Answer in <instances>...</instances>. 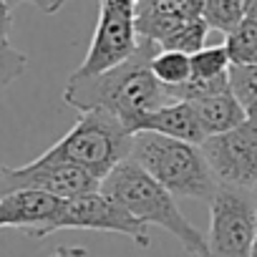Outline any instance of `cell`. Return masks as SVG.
<instances>
[{
  "label": "cell",
  "instance_id": "cell-11",
  "mask_svg": "<svg viewBox=\"0 0 257 257\" xmlns=\"http://www.w3.org/2000/svg\"><path fill=\"white\" fill-rule=\"evenodd\" d=\"M204 0H137L139 38L162 43L179 26L202 18Z\"/></svg>",
  "mask_w": 257,
  "mask_h": 257
},
{
  "label": "cell",
  "instance_id": "cell-25",
  "mask_svg": "<svg viewBox=\"0 0 257 257\" xmlns=\"http://www.w3.org/2000/svg\"><path fill=\"white\" fill-rule=\"evenodd\" d=\"M63 3H66V0H51V8H53V13H58Z\"/></svg>",
  "mask_w": 257,
  "mask_h": 257
},
{
  "label": "cell",
  "instance_id": "cell-21",
  "mask_svg": "<svg viewBox=\"0 0 257 257\" xmlns=\"http://www.w3.org/2000/svg\"><path fill=\"white\" fill-rule=\"evenodd\" d=\"M23 3H31V6H36L41 13H46V16H53V8H51V0H6V6L13 11V8H18V6H23Z\"/></svg>",
  "mask_w": 257,
  "mask_h": 257
},
{
  "label": "cell",
  "instance_id": "cell-9",
  "mask_svg": "<svg viewBox=\"0 0 257 257\" xmlns=\"http://www.w3.org/2000/svg\"><path fill=\"white\" fill-rule=\"evenodd\" d=\"M23 189L71 199L101 189V182L76 164H51L33 159L23 167H0V197Z\"/></svg>",
  "mask_w": 257,
  "mask_h": 257
},
{
  "label": "cell",
  "instance_id": "cell-13",
  "mask_svg": "<svg viewBox=\"0 0 257 257\" xmlns=\"http://www.w3.org/2000/svg\"><path fill=\"white\" fill-rule=\"evenodd\" d=\"M189 103L194 106L197 118H199L207 137L229 132V128L247 121V111L242 108V103L237 101V96L229 88L212 93V96H204V98H197V101H189Z\"/></svg>",
  "mask_w": 257,
  "mask_h": 257
},
{
  "label": "cell",
  "instance_id": "cell-14",
  "mask_svg": "<svg viewBox=\"0 0 257 257\" xmlns=\"http://www.w3.org/2000/svg\"><path fill=\"white\" fill-rule=\"evenodd\" d=\"M152 71H154L157 81L167 91L179 88V86H184L192 78V56L182 53V51H164V48H159L154 53V58H152Z\"/></svg>",
  "mask_w": 257,
  "mask_h": 257
},
{
  "label": "cell",
  "instance_id": "cell-16",
  "mask_svg": "<svg viewBox=\"0 0 257 257\" xmlns=\"http://www.w3.org/2000/svg\"><path fill=\"white\" fill-rule=\"evenodd\" d=\"M229 91L247 111V118L257 121V63H232Z\"/></svg>",
  "mask_w": 257,
  "mask_h": 257
},
{
  "label": "cell",
  "instance_id": "cell-6",
  "mask_svg": "<svg viewBox=\"0 0 257 257\" xmlns=\"http://www.w3.org/2000/svg\"><path fill=\"white\" fill-rule=\"evenodd\" d=\"M58 229H96V232H118L134 239L137 247L147 249L152 244L149 224L137 219L123 204H118L106 192H86L71 199H63L56 219L48 227V234Z\"/></svg>",
  "mask_w": 257,
  "mask_h": 257
},
{
  "label": "cell",
  "instance_id": "cell-24",
  "mask_svg": "<svg viewBox=\"0 0 257 257\" xmlns=\"http://www.w3.org/2000/svg\"><path fill=\"white\" fill-rule=\"evenodd\" d=\"M247 16L257 18V0H247Z\"/></svg>",
  "mask_w": 257,
  "mask_h": 257
},
{
  "label": "cell",
  "instance_id": "cell-19",
  "mask_svg": "<svg viewBox=\"0 0 257 257\" xmlns=\"http://www.w3.org/2000/svg\"><path fill=\"white\" fill-rule=\"evenodd\" d=\"M207 31H209L207 21L204 18H194V21L179 26L172 36H167L159 43V48H164V51H182V53H189L192 56V53H197V51L204 48Z\"/></svg>",
  "mask_w": 257,
  "mask_h": 257
},
{
  "label": "cell",
  "instance_id": "cell-22",
  "mask_svg": "<svg viewBox=\"0 0 257 257\" xmlns=\"http://www.w3.org/2000/svg\"><path fill=\"white\" fill-rule=\"evenodd\" d=\"M51 257H86L83 247H58Z\"/></svg>",
  "mask_w": 257,
  "mask_h": 257
},
{
  "label": "cell",
  "instance_id": "cell-10",
  "mask_svg": "<svg viewBox=\"0 0 257 257\" xmlns=\"http://www.w3.org/2000/svg\"><path fill=\"white\" fill-rule=\"evenodd\" d=\"M63 199L46 192H13L0 197V229L13 227L33 239L48 237V227L56 219Z\"/></svg>",
  "mask_w": 257,
  "mask_h": 257
},
{
  "label": "cell",
  "instance_id": "cell-28",
  "mask_svg": "<svg viewBox=\"0 0 257 257\" xmlns=\"http://www.w3.org/2000/svg\"><path fill=\"white\" fill-rule=\"evenodd\" d=\"M254 63H257V58H254Z\"/></svg>",
  "mask_w": 257,
  "mask_h": 257
},
{
  "label": "cell",
  "instance_id": "cell-8",
  "mask_svg": "<svg viewBox=\"0 0 257 257\" xmlns=\"http://www.w3.org/2000/svg\"><path fill=\"white\" fill-rule=\"evenodd\" d=\"M204 159L217 177L219 187L254 189L257 184V121L244 123L222 134H212L202 142Z\"/></svg>",
  "mask_w": 257,
  "mask_h": 257
},
{
  "label": "cell",
  "instance_id": "cell-2",
  "mask_svg": "<svg viewBox=\"0 0 257 257\" xmlns=\"http://www.w3.org/2000/svg\"><path fill=\"white\" fill-rule=\"evenodd\" d=\"M101 192L123 204L144 224L164 227L179 239L184 252L194 257H207V237L182 214L177 197L132 157L111 169V174L101 182Z\"/></svg>",
  "mask_w": 257,
  "mask_h": 257
},
{
  "label": "cell",
  "instance_id": "cell-20",
  "mask_svg": "<svg viewBox=\"0 0 257 257\" xmlns=\"http://www.w3.org/2000/svg\"><path fill=\"white\" fill-rule=\"evenodd\" d=\"M26 68H28V56L8 41V31L0 28V91L18 81L26 73Z\"/></svg>",
  "mask_w": 257,
  "mask_h": 257
},
{
  "label": "cell",
  "instance_id": "cell-15",
  "mask_svg": "<svg viewBox=\"0 0 257 257\" xmlns=\"http://www.w3.org/2000/svg\"><path fill=\"white\" fill-rule=\"evenodd\" d=\"M202 18L207 21L209 31H217L227 38L247 18V0H204Z\"/></svg>",
  "mask_w": 257,
  "mask_h": 257
},
{
  "label": "cell",
  "instance_id": "cell-5",
  "mask_svg": "<svg viewBox=\"0 0 257 257\" xmlns=\"http://www.w3.org/2000/svg\"><path fill=\"white\" fill-rule=\"evenodd\" d=\"M257 209L252 189L219 187L209 202L207 257H252Z\"/></svg>",
  "mask_w": 257,
  "mask_h": 257
},
{
  "label": "cell",
  "instance_id": "cell-18",
  "mask_svg": "<svg viewBox=\"0 0 257 257\" xmlns=\"http://www.w3.org/2000/svg\"><path fill=\"white\" fill-rule=\"evenodd\" d=\"M232 63H254L257 58V18H244L224 41Z\"/></svg>",
  "mask_w": 257,
  "mask_h": 257
},
{
  "label": "cell",
  "instance_id": "cell-4",
  "mask_svg": "<svg viewBox=\"0 0 257 257\" xmlns=\"http://www.w3.org/2000/svg\"><path fill=\"white\" fill-rule=\"evenodd\" d=\"M132 157L174 197L212 202L219 182L212 174L202 147L164 137L157 132H137L132 139Z\"/></svg>",
  "mask_w": 257,
  "mask_h": 257
},
{
  "label": "cell",
  "instance_id": "cell-26",
  "mask_svg": "<svg viewBox=\"0 0 257 257\" xmlns=\"http://www.w3.org/2000/svg\"><path fill=\"white\" fill-rule=\"evenodd\" d=\"M252 257H257V234H254V242H252Z\"/></svg>",
  "mask_w": 257,
  "mask_h": 257
},
{
  "label": "cell",
  "instance_id": "cell-17",
  "mask_svg": "<svg viewBox=\"0 0 257 257\" xmlns=\"http://www.w3.org/2000/svg\"><path fill=\"white\" fill-rule=\"evenodd\" d=\"M229 66H232V58H229L224 43L192 53V78H197V81L227 78L229 76Z\"/></svg>",
  "mask_w": 257,
  "mask_h": 257
},
{
  "label": "cell",
  "instance_id": "cell-27",
  "mask_svg": "<svg viewBox=\"0 0 257 257\" xmlns=\"http://www.w3.org/2000/svg\"><path fill=\"white\" fill-rule=\"evenodd\" d=\"M252 197H254V209H257V184H254V189H252Z\"/></svg>",
  "mask_w": 257,
  "mask_h": 257
},
{
  "label": "cell",
  "instance_id": "cell-12",
  "mask_svg": "<svg viewBox=\"0 0 257 257\" xmlns=\"http://www.w3.org/2000/svg\"><path fill=\"white\" fill-rule=\"evenodd\" d=\"M137 132H157V134L174 137V139H182V142H189L197 147H202V142L207 139L204 128L197 118V111L189 101H169V103L149 111L134 126V134Z\"/></svg>",
  "mask_w": 257,
  "mask_h": 257
},
{
  "label": "cell",
  "instance_id": "cell-1",
  "mask_svg": "<svg viewBox=\"0 0 257 257\" xmlns=\"http://www.w3.org/2000/svg\"><path fill=\"white\" fill-rule=\"evenodd\" d=\"M159 43L142 38L137 53L101 73H71L63 88V101L76 111H111L134 134V126L149 111L174 101L152 71V58Z\"/></svg>",
  "mask_w": 257,
  "mask_h": 257
},
{
  "label": "cell",
  "instance_id": "cell-7",
  "mask_svg": "<svg viewBox=\"0 0 257 257\" xmlns=\"http://www.w3.org/2000/svg\"><path fill=\"white\" fill-rule=\"evenodd\" d=\"M137 0H101L93 41L76 73H101L128 61L139 48Z\"/></svg>",
  "mask_w": 257,
  "mask_h": 257
},
{
  "label": "cell",
  "instance_id": "cell-3",
  "mask_svg": "<svg viewBox=\"0 0 257 257\" xmlns=\"http://www.w3.org/2000/svg\"><path fill=\"white\" fill-rule=\"evenodd\" d=\"M134 134L111 111H83L53 147H48L36 159L51 164H76L91 177L103 182L113 167H118L132 154Z\"/></svg>",
  "mask_w": 257,
  "mask_h": 257
},
{
  "label": "cell",
  "instance_id": "cell-23",
  "mask_svg": "<svg viewBox=\"0 0 257 257\" xmlns=\"http://www.w3.org/2000/svg\"><path fill=\"white\" fill-rule=\"evenodd\" d=\"M13 11L6 6V0H0V28L3 31H11V23H13Z\"/></svg>",
  "mask_w": 257,
  "mask_h": 257
}]
</instances>
